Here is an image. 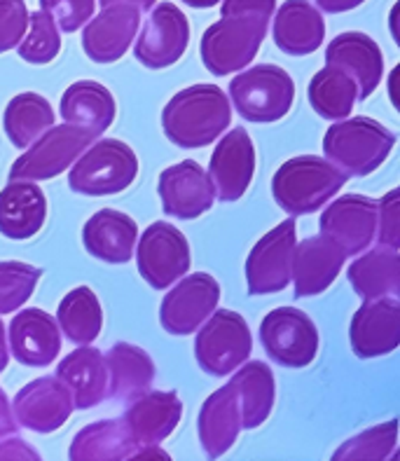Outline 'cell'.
<instances>
[{"instance_id":"1","label":"cell","mask_w":400,"mask_h":461,"mask_svg":"<svg viewBox=\"0 0 400 461\" xmlns=\"http://www.w3.org/2000/svg\"><path fill=\"white\" fill-rule=\"evenodd\" d=\"M232 124V104L215 85H192L168 99L162 111V129L178 148H204Z\"/></svg>"},{"instance_id":"2","label":"cell","mask_w":400,"mask_h":461,"mask_svg":"<svg viewBox=\"0 0 400 461\" xmlns=\"http://www.w3.org/2000/svg\"><path fill=\"white\" fill-rule=\"evenodd\" d=\"M347 181L349 176L328 159L300 155L278 167L272 178V194L288 216H307L323 209Z\"/></svg>"},{"instance_id":"3","label":"cell","mask_w":400,"mask_h":461,"mask_svg":"<svg viewBox=\"0 0 400 461\" xmlns=\"http://www.w3.org/2000/svg\"><path fill=\"white\" fill-rule=\"evenodd\" d=\"M395 146V134L372 117L335 120L323 136L325 159L347 176H363L377 171Z\"/></svg>"},{"instance_id":"4","label":"cell","mask_w":400,"mask_h":461,"mask_svg":"<svg viewBox=\"0 0 400 461\" xmlns=\"http://www.w3.org/2000/svg\"><path fill=\"white\" fill-rule=\"evenodd\" d=\"M136 176V152L120 139H101L70 164L68 187L85 197H108L124 193Z\"/></svg>"},{"instance_id":"5","label":"cell","mask_w":400,"mask_h":461,"mask_svg":"<svg viewBox=\"0 0 400 461\" xmlns=\"http://www.w3.org/2000/svg\"><path fill=\"white\" fill-rule=\"evenodd\" d=\"M230 101L246 122H277L293 108L295 82L281 66H250L230 82Z\"/></svg>"},{"instance_id":"6","label":"cell","mask_w":400,"mask_h":461,"mask_svg":"<svg viewBox=\"0 0 400 461\" xmlns=\"http://www.w3.org/2000/svg\"><path fill=\"white\" fill-rule=\"evenodd\" d=\"M195 357L199 368L214 377L232 375L253 351L250 328L241 314L232 310H214V314L197 328Z\"/></svg>"},{"instance_id":"7","label":"cell","mask_w":400,"mask_h":461,"mask_svg":"<svg viewBox=\"0 0 400 461\" xmlns=\"http://www.w3.org/2000/svg\"><path fill=\"white\" fill-rule=\"evenodd\" d=\"M96 136L76 124H52L14 159L10 181H50L70 169V164L92 146Z\"/></svg>"},{"instance_id":"8","label":"cell","mask_w":400,"mask_h":461,"mask_svg":"<svg viewBox=\"0 0 400 461\" xmlns=\"http://www.w3.org/2000/svg\"><path fill=\"white\" fill-rule=\"evenodd\" d=\"M267 35L258 17H221L202 35V61L211 76H230L250 66Z\"/></svg>"},{"instance_id":"9","label":"cell","mask_w":400,"mask_h":461,"mask_svg":"<svg viewBox=\"0 0 400 461\" xmlns=\"http://www.w3.org/2000/svg\"><path fill=\"white\" fill-rule=\"evenodd\" d=\"M260 342L267 357L284 368H307L319 354V330L307 312L277 307L262 319Z\"/></svg>"},{"instance_id":"10","label":"cell","mask_w":400,"mask_h":461,"mask_svg":"<svg viewBox=\"0 0 400 461\" xmlns=\"http://www.w3.org/2000/svg\"><path fill=\"white\" fill-rule=\"evenodd\" d=\"M136 249V265L145 284L155 291H167L187 275L190 269V244L186 234L167 221L152 222L150 228L141 234Z\"/></svg>"},{"instance_id":"11","label":"cell","mask_w":400,"mask_h":461,"mask_svg":"<svg viewBox=\"0 0 400 461\" xmlns=\"http://www.w3.org/2000/svg\"><path fill=\"white\" fill-rule=\"evenodd\" d=\"M295 244L297 234L293 218H286L258 240L246 258V286L250 295H272L288 288Z\"/></svg>"},{"instance_id":"12","label":"cell","mask_w":400,"mask_h":461,"mask_svg":"<svg viewBox=\"0 0 400 461\" xmlns=\"http://www.w3.org/2000/svg\"><path fill=\"white\" fill-rule=\"evenodd\" d=\"M221 303V284L206 272L180 276L164 295L159 307V321L168 335H192Z\"/></svg>"},{"instance_id":"13","label":"cell","mask_w":400,"mask_h":461,"mask_svg":"<svg viewBox=\"0 0 400 461\" xmlns=\"http://www.w3.org/2000/svg\"><path fill=\"white\" fill-rule=\"evenodd\" d=\"M190 23L174 3H159L150 12L133 47L136 61L150 70L174 66L187 50Z\"/></svg>"},{"instance_id":"14","label":"cell","mask_w":400,"mask_h":461,"mask_svg":"<svg viewBox=\"0 0 400 461\" xmlns=\"http://www.w3.org/2000/svg\"><path fill=\"white\" fill-rule=\"evenodd\" d=\"M323 237L335 241L347 256H359L372 244L377 230V202L366 194L349 193L331 204L319 218Z\"/></svg>"},{"instance_id":"15","label":"cell","mask_w":400,"mask_h":461,"mask_svg":"<svg viewBox=\"0 0 400 461\" xmlns=\"http://www.w3.org/2000/svg\"><path fill=\"white\" fill-rule=\"evenodd\" d=\"M76 410L68 386L54 377H38L19 389L12 401V412L19 427L35 433H54L68 421Z\"/></svg>"},{"instance_id":"16","label":"cell","mask_w":400,"mask_h":461,"mask_svg":"<svg viewBox=\"0 0 400 461\" xmlns=\"http://www.w3.org/2000/svg\"><path fill=\"white\" fill-rule=\"evenodd\" d=\"M157 193L162 199L164 213L178 221L199 218L215 202L214 183L195 159H183L174 167H167L159 174Z\"/></svg>"},{"instance_id":"17","label":"cell","mask_w":400,"mask_h":461,"mask_svg":"<svg viewBox=\"0 0 400 461\" xmlns=\"http://www.w3.org/2000/svg\"><path fill=\"white\" fill-rule=\"evenodd\" d=\"M256 174V146L244 127L227 131L214 148L209 178L221 202H237L246 194Z\"/></svg>"},{"instance_id":"18","label":"cell","mask_w":400,"mask_h":461,"mask_svg":"<svg viewBox=\"0 0 400 461\" xmlns=\"http://www.w3.org/2000/svg\"><path fill=\"white\" fill-rule=\"evenodd\" d=\"M141 10L132 3L105 5L82 31V50L94 64H113L127 54L139 33Z\"/></svg>"},{"instance_id":"19","label":"cell","mask_w":400,"mask_h":461,"mask_svg":"<svg viewBox=\"0 0 400 461\" xmlns=\"http://www.w3.org/2000/svg\"><path fill=\"white\" fill-rule=\"evenodd\" d=\"M349 342L359 358L386 357L400 345L398 298L368 300L359 307L349 326Z\"/></svg>"},{"instance_id":"20","label":"cell","mask_w":400,"mask_h":461,"mask_svg":"<svg viewBox=\"0 0 400 461\" xmlns=\"http://www.w3.org/2000/svg\"><path fill=\"white\" fill-rule=\"evenodd\" d=\"M5 333L12 357L26 368L52 366L61 349V330L57 319L38 307L17 312Z\"/></svg>"},{"instance_id":"21","label":"cell","mask_w":400,"mask_h":461,"mask_svg":"<svg viewBox=\"0 0 400 461\" xmlns=\"http://www.w3.org/2000/svg\"><path fill=\"white\" fill-rule=\"evenodd\" d=\"M347 258V253L323 234L309 237V240L295 244L293 265H290V275H293L290 281L295 284L293 295L302 300L325 293V288H331L337 275L342 272Z\"/></svg>"},{"instance_id":"22","label":"cell","mask_w":400,"mask_h":461,"mask_svg":"<svg viewBox=\"0 0 400 461\" xmlns=\"http://www.w3.org/2000/svg\"><path fill=\"white\" fill-rule=\"evenodd\" d=\"M325 64L344 70L359 89V101L368 99L384 77L382 50L370 35L342 33L325 47Z\"/></svg>"},{"instance_id":"23","label":"cell","mask_w":400,"mask_h":461,"mask_svg":"<svg viewBox=\"0 0 400 461\" xmlns=\"http://www.w3.org/2000/svg\"><path fill=\"white\" fill-rule=\"evenodd\" d=\"M183 417V401L176 392H152L148 389L141 396L132 398L124 410L123 420L127 421L129 431L145 445H159L176 431Z\"/></svg>"},{"instance_id":"24","label":"cell","mask_w":400,"mask_h":461,"mask_svg":"<svg viewBox=\"0 0 400 461\" xmlns=\"http://www.w3.org/2000/svg\"><path fill=\"white\" fill-rule=\"evenodd\" d=\"M139 228L132 216L117 209L96 211L82 228V244L89 256L111 265H124L133 258Z\"/></svg>"},{"instance_id":"25","label":"cell","mask_w":400,"mask_h":461,"mask_svg":"<svg viewBox=\"0 0 400 461\" xmlns=\"http://www.w3.org/2000/svg\"><path fill=\"white\" fill-rule=\"evenodd\" d=\"M197 431L199 443L209 459H218L237 443L241 431V410L230 382L204 401L197 417Z\"/></svg>"},{"instance_id":"26","label":"cell","mask_w":400,"mask_h":461,"mask_svg":"<svg viewBox=\"0 0 400 461\" xmlns=\"http://www.w3.org/2000/svg\"><path fill=\"white\" fill-rule=\"evenodd\" d=\"M47 218V197L33 181H12L0 190V234L23 241L41 232Z\"/></svg>"},{"instance_id":"27","label":"cell","mask_w":400,"mask_h":461,"mask_svg":"<svg viewBox=\"0 0 400 461\" xmlns=\"http://www.w3.org/2000/svg\"><path fill=\"white\" fill-rule=\"evenodd\" d=\"M274 42L290 57H307L316 52L325 38V22L307 0H286L274 17Z\"/></svg>"},{"instance_id":"28","label":"cell","mask_w":400,"mask_h":461,"mask_svg":"<svg viewBox=\"0 0 400 461\" xmlns=\"http://www.w3.org/2000/svg\"><path fill=\"white\" fill-rule=\"evenodd\" d=\"M57 377L68 386L77 410H92L108 398V373L99 349L80 345L57 366Z\"/></svg>"},{"instance_id":"29","label":"cell","mask_w":400,"mask_h":461,"mask_svg":"<svg viewBox=\"0 0 400 461\" xmlns=\"http://www.w3.org/2000/svg\"><path fill=\"white\" fill-rule=\"evenodd\" d=\"M108 373V398L129 403L155 382V363L150 354L129 342H117L104 357Z\"/></svg>"},{"instance_id":"30","label":"cell","mask_w":400,"mask_h":461,"mask_svg":"<svg viewBox=\"0 0 400 461\" xmlns=\"http://www.w3.org/2000/svg\"><path fill=\"white\" fill-rule=\"evenodd\" d=\"M59 113L64 122L76 124L99 139L115 120V99L101 82L77 80L61 96Z\"/></svg>"},{"instance_id":"31","label":"cell","mask_w":400,"mask_h":461,"mask_svg":"<svg viewBox=\"0 0 400 461\" xmlns=\"http://www.w3.org/2000/svg\"><path fill=\"white\" fill-rule=\"evenodd\" d=\"M141 450L124 420H101L80 429L70 443V461H117L133 459Z\"/></svg>"},{"instance_id":"32","label":"cell","mask_w":400,"mask_h":461,"mask_svg":"<svg viewBox=\"0 0 400 461\" xmlns=\"http://www.w3.org/2000/svg\"><path fill=\"white\" fill-rule=\"evenodd\" d=\"M347 279L363 303L400 295L398 249L377 246L349 265Z\"/></svg>"},{"instance_id":"33","label":"cell","mask_w":400,"mask_h":461,"mask_svg":"<svg viewBox=\"0 0 400 461\" xmlns=\"http://www.w3.org/2000/svg\"><path fill=\"white\" fill-rule=\"evenodd\" d=\"M230 384L234 386L239 398V410H241V429L262 427L274 410V398H277V384H274V373L265 361L241 363L237 373L232 375Z\"/></svg>"},{"instance_id":"34","label":"cell","mask_w":400,"mask_h":461,"mask_svg":"<svg viewBox=\"0 0 400 461\" xmlns=\"http://www.w3.org/2000/svg\"><path fill=\"white\" fill-rule=\"evenodd\" d=\"M59 330L73 345H92L104 328V310L96 293L89 286H77L66 293L57 310Z\"/></svg>"},{"instance_id":"35","label":"cell","mask_w":400,"mask_h":461,"mask_svg":"<svg viewBox=\"0 0 400 461\" xmlns=\"http://www.w3.org/2000/svg\"><path fill=\"white\" fill-rule=\"evenodd\" d=\"M54 124V111L45 96L35 92L17 94L3 113V129L14 148L26 150L42 131Z\"/></svg>"},{"instance_id":"36","label":"cell","mask_w":400,"mask_h":461,"mask_svg":"<svg viewBox=\"0 0 400 461\" xmlns=\"http://www.w3.org/2000/svg\"><path fill=\"white\" fill-rule=\"evenodd\" d=\"M307 96L316 115H321L323 120H344L354 111L356 101H359V89L344 70L328 66L312 77Z\"/></svg>"},{"instance_id":"37","label":"cell","mask_w":400,"mask_h":461,"mask_svg":"<svg viewBox=\"0 0 400 461\" xmlns=\"http://www.w3.org/2000/svg\"><path fill=\"white\" fill-rule=\"evenodd\" d=\"M398 443V420H389L342 443L332 461H386Z\"/></svg>"},{"instance_id":"38","label":"cell","mask_w":400,"mask_h":461,"mask_svg":"<svg viewBox=\"0 0 400 461\" xmlns=\"http://www.w3.org/2000/svg\"><path fill=\"white\" fill-rule=\"evenodd\" d=\"M61 50V33H59L54 19L42 12H33L29 14V29L23 33L22 42H19V57L26 64H50L54 61Z\"/></svg>"},{"instance_id":"39","label":"cell","mask_w":400,"mask_h":461,"mask_svg":"<svg viewBox=\"0 0 400 461\" xmlns=\"http://www.w3.org/2000/svg\"><path fill=\"white\" fill-rule=\"evenodd\" d=\"M42 276V269L19 260L0 263V314L22 310L33 295Z\"/></svg>"},{"instance_id":"40","label":"cell","mask_w":400,"mask_h":461,"mask_svg":"<svg viewBox=\"0 0 400 461\" xmlns=\"http://www.w3.org/2000/svg\"><path fill=\"white\" fill-rule=\"evenodd\" d=\"M29 7L23 0H0V54L22 42L29 29Z\"/></svg>"},{"instance_id":"41","label":"cell","mask_w":400,"mask_h":461,"mask_svg":"<svg viewBox=\"0 0 400 461\" xmlns=\"http://www.w3.org/2000/svg\"><path fill=\"white\" fill-rule=\"evenodd\" d=\"M94 3L96 0H41V7L57 19L64 33H76L94 14Z\"/></svg>"},{"instance_id":"42","label":"cell","mask_w":400,"mask_h":461,"mask_svg":"<svg viewBox=\"0 0 400 461\" xmlns=\"http://www.w3.org/2000/svg\"><path fill=\"white\" fill-rule=\"evenodd\" d=\"M400 190H391L377 202V237L379 246L398 249L400 246Z\"/></svg>"},{"instance_id":"43","label":"cell","mask_w":400,"mask_h":461,"mask_svg":"<svg viewBox=\"0 0 400 461\" xmlns=\"http://www.w3.org/2000/svg\"><path fill=\"white\" fill-rule=\"evenodd\" d=\"M277 12V0H225L223 3V17H258L269 22Z\"/></svg>"},{"instance_id":"44","label":"cell","mask_w":400,"mask_h":461,"mask_svg":"<svg viewBox=\"0 0 400 461\" xmlns=\"http://www.w3.org/2000/svg\"><path fill=\"white\" fill-rule=\"evenodd\" d=\"M5 459L7 461H14V459L38 461V459H41V455H38L33 447H29V445L23 443L17 433H14V436H7V438L0 440V461H5Z\"/></svg>"},{"instance_id":"45","label":"cell","mask_w":400,"mask_h":461,"mask_svg":"<svg viewBox=\"0 0 400 461\" xmlns=\"http://www.w3.org/2000/svg\"><path fill=\"white\" fill-rule=\"evenodd\" d=\"M19 431V424L14 420V412H12V403L7 401L5 392L0 389V440L7 438V436H14Z\"/></svg>"},{"instance_id":"46","label":"cell","mask_w":400,"mask_h":461,"mask_svg":"<svg viewBox=\"0 0 400 461\" xmlns=\"http://www.w3.org/2000/svg\"><path fill=\"white\" fill-rule=\"evenodd\" d=\"M366 0H316V5L321 7L328 14H340V12L356 10L359 5H363Z\"/></svg>"},{"instance_id":"47","label":"cell","mask_w":400,"mask_h":461,"mask_svg":"<svg viewBox=\"0 0 400 461\" xmlns=\"http://www.w3.org/2000/svg\"><path fill=\"white\" fill-rule=\"evenodd\" d=\"M115 3H132V5L139 7L141 12H145V10H150L157 0H101V5H104V7L105 5H115Z\"/></svg>"},{"instance_id":"48","label":"cell","mask_w":400,"mask_h":461,"mask_svg":"<svg viewBox=\"0 0 400 461\" xmlns=\"http://www.w3.org/2000/svg\"><path fill=\"white\" fill-rule=\"evenodd\" d=\"M183 3H186V5H190V7H197V10H206V7L218 5L221 0H183Z\"/></svg>"},{"instance_id":"49","label":"cell","mask_w":400,"mask_h":461,"mask_svg":"<svg viewBox=\"0 0 400 461\" xmlns=\"http://www.w3.org/2000/svg\"><path fill=\"white\" fill-rule=\"evenodd\" d=\"M7 361H10V354H7V349H3V347H0V373L7 368Z\"/></svg>"},{"instance_id":"50","label":"cell","mask_w":400,"mask_h":461,"mask_svg":"<svg viewBox=\"0 0 400 461\" xmlns=\"http://www.w3.org/2000/svg\"><path fill=\"white\" fill-rule=\"evenodd\" d=\"M0 347L7 349V338H5V323L0 321Z\"/></svg>"}]
</instances>
